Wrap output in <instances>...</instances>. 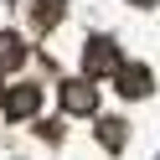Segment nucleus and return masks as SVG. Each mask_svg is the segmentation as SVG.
Listing matches in <instances>:
<instances>
[{"mask_svg": "<svg viewBox=\"0 0 160 160\" xmlns=\"http://www.w3.org/2000/svg\"><path fill=\"white\" fill-rule=\"evenodd\" d=\"M155 160H160V155H155Z\"/></svg>", "mask_w": 160, "mask_h": 160, "instance_id": "8", "label": "nucleus"}, {"mask_svg": "<svg viewBox=\"0 0 160 160\" xmlns=\"http://www.w3.org/2000/svg\"><path fill=\"white\" fill-rule=\"evenodd\" d=\"M98 134H103V145H108V150H114V145H119V139H124V124H119V119H108V124H103V129H98Z\"/></svg>", "mask_w": 160, "mask_h": 160, "instance_id": "6", "label": "nucleus"}, {"mask_svg": "<svg viewBox=\"0 0 160 160\" xmlns=\"http://www.w3.org/2000/svg\"><path fill=\"white\" fill-rule=\"evenodd\" d=\"M62 108L67 114H93V83L88 78H72V83H62Z\"/></svg>", "mask_w": 160, "mask_h": 160, "instance_id": "1", "label": "nucleus"}, {"mask_svg": "<svg viewBox=\"0 0 160 160\" xmlns=\"http://www.w3.org/2000/svg\"><path fill=\"white\" fill-rule=\"evenodd\" d=\"M83 62H88V72H108V67H124V62L114 57V42H108V36H93V42H88Z\"/></svg>", "mask_w": 160, "mask_h": 160, "instance_id": "3", "label": "nucleus"}, {"mask_svg": "<svg viewBox=\"0 0 160 160\" xmlns=\"http://www.w3.org/2000/svg\"><path fill=\"white\" fill-rule=\"evenodd\" d=\"M36 103H42V93H36L31 83H21V88H5V103H0V108H5L11 119H26Z\"/></svg>", "mask_w": 160, "mask_h": 160, "instance_id": "2", "label": "nucleus"}, {"mask_svg": "<svg viewBox=\"0 0 160 160\" xmlns=\"http://www.w3.org/2000/svg\"><path fill=\"white\" fill-rule=\"evenodd\" d=\"M16 62H21V42L0 31V72H5V67H16Z\"/></svg>", "mask_w": 160, "mask_h": 160, "instance_id": "5", "label": "nucleus"}, {"mask_svg": "<svg viewBox=\"0 0 160 160\" xmlns=\"http://www.w3.org/2000/svg\"><path fill=\"white\" fill-rule=\"evenodd\" d=\"M119 93H124V98H145L150 93V72L139 62H124V67H119Z\"/></svg>", "mask_w": 160, "mask_h": 160, "instance_id": "4", "label": "nucleus"}, {"mask_svg": "<svg viewBox=\"0 0 160 160\" xmlns=\"http://www.w3.org/2000/svg\"><path fill=\"white\" fill-rule=\"evenodd\" d=\"M139 5H155V0H139Z\"/></svg>", "mask_w": 160, "mask_h": 160, "instance_id": "7", "label": "nucleus"}]
</instances>
